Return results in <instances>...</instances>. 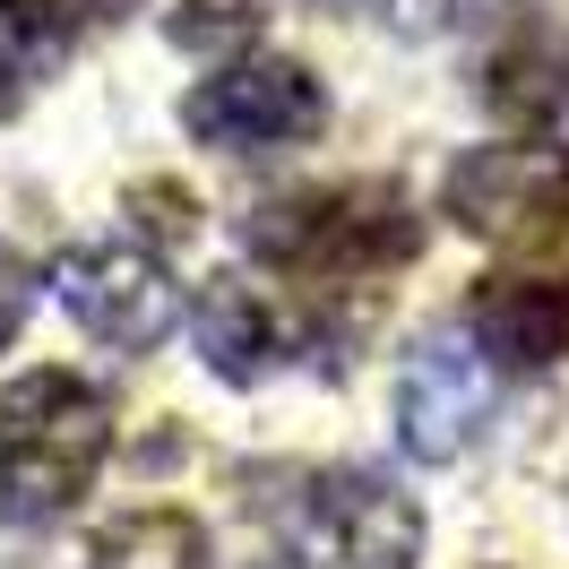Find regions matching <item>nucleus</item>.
<instances>
[{
  "mask_svg": "<svg viewBox=\"0 0 569 569\" xmlns=\"http://www.w3.org/2000/svg\"><path fill=\"white\" fill-rule=\"evenodd\" d=\"M362 9H371L389 36H449L466 0H362Z\"/></svg>",
  "mask_w": 569,
  "mask_h": 569,
  "instance_id": "obj_16",
  "label": "nucleus"
},
{
  "mask_svg": "<svg viewBox=\"0 0 569 569\" xmlns=\"http://www.w3.org/2000/svg\"><path fill=\"white\" fill-rule=\"evenodd\" d=\"M259 36V9L250 0H190L173 18V43H190V52H216V43H250Z\"/></svg>",
  "mask_w": 569,
  "mask_h": 569,
  "instance_id": "obj_13",
  "label": "nucleus"
},
{
  "mask_svg": "<svg viewBox=\"0 0 569 569\" xmlns=\"http://www.w3.org/2000/svg\"><path fill=\"white\" fill-rule=\"evenodd\" d=\"M440 208L466 242L483 250H543L569 233V147L552 139H509V147H466Z\"/></svg>",
  "mask_w": 569,
  "mask_h": 569,
  "instance_id": "obj_3",
  "label": "nucleus"
},
{
  "mask_svg": "<svg viewBox=\"0 0 569 569\" xmlns=\"http://www.w3.org/2000/svg\"><path fill=\"white\" fill-rule=\"evenodd\" d=\"M52 302L112 355H156L181 328V284L147 242H78L52 259Z\"/></svg>",
  "mask_w": 569,
  "mask_h": 569,
  "instance_id": "obj_5",
  "label": "nucleus"
},
{
  "mask_svg": "<svg viewBox=\"0 0 569 569\" xmlns=\"http://www.w3.org/2000/svg\"><path fill=\"white\" fill-rule=\"evenodd\" d=\"M181 130L199 147H224V156H259V147H293L328 130V87L302 61H224L216 78H199L181 96Z\"/></svg>",
  "mask_w": 569,
  "mask_h": 569,
  "instance_id": "obj_6",
  "label": "nucleus"
},
{
  "mask_svg": "<svg viewBox=\"0 0 569 569\" xmlns=\"http://www.w3.org/2000/svg\"><path fill=\"white\" fill-rule=\"evenodd\" d=\"M190 337H199V362H208L224 389H259V380H277L293 362L320 346V328L293 320L268 284L250 277H216L199 293V311H190Z\"/></svg>",
  "mask_w": 569,
  "mask_h": 569,
  "instance_id": "obj_8",
  "label": "nucleus"
},
{
  "mask_svg": "<svg viewBox=\"0 0 569 569\" xmlns=\"http://www.w3.org/2000/svg\"><path fill=\"white\" fill-rule=\"evenodd\" d=\"M475 96H483L509 130H552L569 112V27L543 18V9H518L492 36V52H483Z\"/></svg>",
  "mask_w": 569,
  "mask_h": 569,
  "instance_id": "obj_9",
  "label": "nucleus"
},
{
  "mask_svg": "<svg viewBox=\"0 0 569 569\" xmlns=\"http://www.w3.org/2000/svg\"><path fill=\"white\" fill-rule=\"evenodd\" d=\"M121 208H130V224H139V233H156V242H181V233L199 224V199H190L181 181H139Z\"/></svg>",
  "mask_w": 569,
  "mask_h": 569,
  "instance_id": "obj_14",
  "label": "nucleus"
},
{
  "mask_svg": "<svg viewBox=\"0 0 569 569\" xmlns=\"http://www.w3.org/2000/svg\"><path fill=\"white\" fill-rule=\"evenodd\" d=\"M36 27H52L61 43H78V36H96V27H112V18H130L139 0H18Z\"/></svg>",
  "mask_w": 569,
  "mask_h": 569,
  "instance_id": "obj_15",
  "label": "nucleus"
},
{
  "mask_svg": "<svg viewBox=\"0 0 569 569\" xmlns=\"http://www.w3.org/2000/svg\"><path fill=\"white\" fill-rule=\"evenodd\" d=\"M466 337L500 371H543L569 355V277H492L466 302Z\"/></svg>",
  "mask_w": 569,
  "mask_h": 569,
  "instance_id": "obj_10",
  "label": "nucleus"
},
{
  "mask_svg": "<svg viewBox=\"0 0 569 569\" xmlns=\"http://www.w3.org/2000/svg\"><path fill=\"white\" fill-rule=\"evenodd\" d=\"M483 423H492V355L458 328L423 337L397 371V449L423 466H449L475 449Z\"/></svg>",
  "mask_w": 569,
  "mask_h": 569,
  "instance_id": "obj_7",
  "label": "nucleus"
},
{
  "mask_svg": "<svg viewBox=\"0 0 569 569\" xmlns=\"http://www.w3.org/2000/svg\"><path fill=\"white\" fill-rule=\"evenodd\" d=\"M61 52H70V43L52 36V27H36L18 0H0V121L36 104V87L52 78V61H61Z\"/></svg>",
  "mask_w": 569,
  "mask_h": 569,
  "instance_id": "obj_12",
  "label": "nucleus"
},
{
  "mask_svg": "<svg viewBox=\"0 0 569 569\" xmlns=\"http://www.w3.org/2000/svg\"><path fill=\"white\" fill-rule=\"evenodd\" d=\"M112 406L78 371H27L0 389V527H52L96 492Z\"/></svg>",
  "mask_w": 569,
  "mask_h": 569,
  "instance_id": "obj_1",
  "label": "nucleus"
},
{
  "mask_svg": "<svg viewBox=\"0 0 569 569\" xmlns=\"http://www.w3.org/2000/svg\"><path fill=\"white\" fill-rule=\"evenodd\" d=\"M87 569H208V527L190 509H139L112 518L87 543Z\"/></svg>",
  "mask_w": 569,
  "mask_h": 569,
  "instance_id": "obj_11",
  "label": "nucleus"
},
{
  "mask_svg": "<svg viewBox=\"0 0 569 569\" xmlns=\"http://www.w3.org/2000/svg\"><path fill=\"white\" fill-rule=\"evenodd\" d=\"M27 311H36V268H27L18 250H0V355H9V337L27 328Z\"/></svg>",
  "mask_w": 569,
  "mask_h": 569,
  "instance_id": "obj_17",
  "label": "nucleus"
},
{
  "mask_svg": "<svg viewBox=\"0 0 569 569\" xmlns=\"http://www.w3.org/2000/svg\"><path fill=\"white\" fill-rule=\"evenodd\" d=\"M250 259L277 277H320V284H362L389 277L423 250V216L397 181H328V190H293L250 216Z\"/></svg>",
  "mask_w": 569,
  "mask_h": 569,
  "instance_id": "obj_2",
  "label": "nucleus"
},
{
  "mask_svg": "<svg viewBox=\"0 0 569 569\" xmlns=\"http://www.w3.org/2000/svg\"><path fill=\"white\" fill-rule=\"evenodd\" d=\"M284 527L328 569H415V552H423V509L397 492V475H380V466H320V475H302Z\"/></svg>",
  "mask_w": 569,
  "mask_h": 569,
  "instance_id": "obj_4",
  "label": "nucleus"
}]
</instances>
